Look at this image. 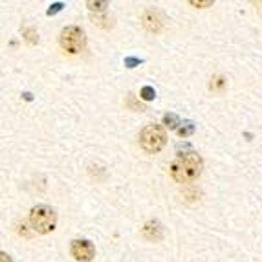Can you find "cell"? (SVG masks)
Masks as SVG:
<instances>
[{
    "instance_id": "9a60e30c",
    "label": "cell",
    "mask_w": 262,
    "mask_h": 262,
    "mask_svg": "<svg viewBox=\"0 0 262 262\" xmlns=\"http://www.w3.org/2000/svg\"><path fill=\"white\" fill-rule=\"evenodd\" d=\"M0 262H13L8 253H0Z\"/></svg>"
},
{
    "instance_id": "30bf717a",
    "label": "cell",
    "mask_w": 262,
    "mask_h": 262,
    "mask_svg": "<svg viewBox=\"0 0 262 262\" xmlns=\"http://www.w3.org/2000/svg\"><path fill=\"white\" fill-rule=\"evenodd\" d=\"M106 6H108L106 2H88V8H90V11H97V13L105 11Z\"/></svg>"
},
{
    "instance_id": "4fadbf2b",
    "label": "cell",
    "mask_w": 262,
    "mask_h": 262,
    "mask_svg": "<svg viewBox=\"0 0 262 262\" xmlns=\"http://www.w3.org/2000/svg\"><path fill=\"white\" fill-rule=\"evenodd\" d=\"M138 59H125V64L128 66V68H134V64H138Z\"/></svg>"
},
{
    "instance_id": "ba28073f",
    "label": "cell",
    "mask_w": 262,
    "mask_h": 262,
    "mask_svg": "<svg viewBox=\"0 0 262 262\" xmlns=\"http://www.w3.org/2000/svg\"><path fill=\"white\" fill-rule=\"evenodd\" d=\"M163 125H165V127H169V128H176V130H178V125H182V123H180V119H178V116H176V114H165V116H163Z\"/></svg>"
},
{
    "instance_id": "5bb4252c",
    "label": "cell",
    "mask_w": 262,
    "mask_h": 262,
    "mask_svg": "<svg viewBox=\"0 0 262 262\" xmlns=\"http://www.w3.org/2000/svg\"><path fill=\"white\" fill-rule=\"evenodd\" d=\"M61 8H62V4H53V6H52V9H48V15L55 13V11H59Z\"/></svg>"
},
{
    "instance_id": "7a4b0ae2",
    "label": "cell",
    "mask_w": 262,
    "mask_h": 262,
    "mask_svg": "<svg viewBox=\"0 0 262 262\" xmlns=\"http://www.w3.org/2000/svg\"><path fill=\"white\" fill-rule=\"evenodd\" d=\"M30 224L33 227V231L46 235V233L53 231L57 226V213L50 206H35L30 213Z\"/></svg>"
},
{
    "instance_id": "277c9868",
    "label": "cell",
    "mask_w": 262,
    "mask_h": 262,
    "mask_svg": "<svg viewBox=\"0 0 262 262\" xmlns=\"http://www.w3.org/2000/svg\"><path fill=\"white\" fill-rule=\"evenodd\" d=\"M59 42H61V48L66 53L75 55V53L83 52L84 44H86V37H84V31L79 26H66L61 31Z\"/></svg>"
},
{
    "instance_id": "6da1fadb",
    "label": "cell",
    "mask_w": 262,
    "mask_h": 262,
    "mask_svg": "<svg viewBox=\"0 0 262 262\" xmlns=\"http://www.w3.org/2000/svg\"><path fill=\"white\" fill-rule=\"evenodd\" d=\"M202 167H204V162H202L200 154L189 150V152L176 156L174 162L170 163V176L178 184H187L200 176Z\"/></svg>"
},
{
    "instance_id": "52a82bcc",
    "label": "cell",
    "mask_w": 262,
    "mask_h": 262,
    "mask_svg": "<svg viewBox=\"0 0 262 262\" xmlns=\"http://www.w3.org/2000/svg\"><path fill=\"white\" fill-rule=\"evenodd\" d=\"M143 235L147 236L149 241H158V238H162V226H160V222L150 220V222L145 224Z\"/></svg>"
},
{
    "instance_id": "7c38bea8",
    "label": "cell",
    "mask_w": 262,
    "mask_h": 262,
    "mask_svg": "<svg viewBox=\"0 0 262 262\" xmlns=\"http://www.w3.org/2000/svg\"><path fill=\"white\" fill-rule=\"evenodd\" d=\"M189 4L196 6V8H206V6H213V2H211V0H207V2H196V0H191Z\"/></svg>"
},
{
    "instance_id": "8992f818",
    "label": "cell",
    "mask_w": 262,
    "mask_h": 262,
    "mask_svg": "<svg viewBox=\"0 0 262 262\" xmlns=\"http://www.w3.org/2000/svg\"><path fill=\"white\" fill-rule=\"evenodd\" d=\"M143 24L147 30L150 31H158L162 28V15L156 9H147L143 13Z\"/></svg>"
},
{
    "instance_id": "8fae6325",
    "label": "cell",
    "mask_w": 262,
    "mask_h": 262,
    "mask_svg": "<svg viewBox=\"0 0 262 262\" xmlns=\"http://www.w3.org/2000/svg\"><path fill=\"white\" fill-rule=\"evenodd\" d=\"M141 97H143L145 101H150V99H154V88H150V86H145L143 90H141Z\"/></svg>"
},
{
    "instance_id": "9c48e42d",
    "label": "cell",
    "mask_w": 262,
    "mask_h": 262,
    "mask_svg": "<svg viewBox=\"0 0 262 262\" xmlns=\"http://www.w3.org/2000/svg\"><path fill=\"white\" fill-rule=\"evenodd\" d=\"M176 132H178L180 138H187V136H191L194 132V125H192V121H185L180 125V128Z\"/></svg>"
},
{
    "instance_id": "3957f363",
    "label": "cell",
    "mask_w": 262,
    "mask_h": 262,
    "mask_svg": "<svg viewBox=\"0 0 262 262\" xmlns=\"http://www.w3.org/2000/svg\"><path fill=\"white\" fill-rule=\"evenodd\" d=\"M167 136L160 125H147L143 127V130L140 132V145L145 152L149 154H156L165 147Z\"/></svg>"
},
{
    "instance_id": "5b68a950",
    "label": "cell",
    "mask_w": 262,
    "mask_h": 262,
    "mask_svg": "<svg viewBox=\"0 0 262 262\" xmlns=\"http://www.w3.org/2000/svg\"><path fill=\"white\" fill-rule=\"evenodd\" d=\"M70 253L77 262H90L96 257V248L86 238H75L70 244Z\"/></svg>"
}]
</instances>
